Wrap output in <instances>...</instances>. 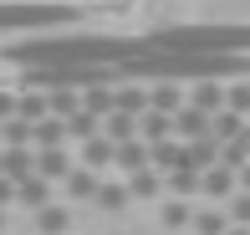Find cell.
<instances>
[{
    "mask_svg": "<svg viewBox=\"0 0 250 235\" xmlns=\"http://www.w3.org/2000/svg\"><path fill=\"white\" fill-rule=\"evenodd\" d=\"M189 230H194V235H225V230H230V220H225V210L214 205V210H199V215H189Z\"/></svg>",
    "mask_w": 250,
    "mask_h": 235,
    "instance_id": "obj_24",
    "label": "cell"
},
{
    "mask_svg": "<svg viewBox=\"0 0 250 235\" xmlns=\"http://www.w3.org/2000/svg\"><path fill=\"white\" fill-rule=\"evenodd\" d=\"M225 107H230V113H240V118H250V77H240V82L225 87Z\"/></svg>",
    "mask_w": 250,
    "mask_h": 235,
    "instance_id": "obj_28",
    "label": "cell"
},
{
    "mask_svg": "<svg viewBox=\"0 0 250 235\" xmlns=\"http://www.w3.org/2000/svg\"><path fill=\"white\" fill-rule=\"evenodd\" d=\"M235 189H245V194H250V164H240V169H235Z\"/></svg>",
    "mask_w": 250,
    "mask_h": 235,
    "instance_id": "obj_32",
    "label": "cell"
},
{
    "mask_svg": "<svg viewBox=\"0 0 250 235\" xmlns=\"http://www.w3.org/2000/svg\"><path fill=\"white\" fill-rule=\"evenodd\" d=\"M107 164H112V143L102 138V133H97V138H87V143H82V169L102 174V169H107Z\"/></svg>",
    "mask_w": 250,
    "mask_h": 235,
    "instance_id": "obj_23",
    "label": "cell"
},
{
    "mask_svg": "<svg viewBox=\"0 0 250 235\" xmlns=\"http://www.w3.org/2000/svg\"><path fill=\"white\" fill-rule=\"evenodd\" d=\"M148 46L189 57H250V26H164L148 36Z\"/></svg>",
    "mask_w": 250,
    "mask_h": 235,
    "instance_id": "obj_2",
    "label": "cell"
},
{
    "mask_svg": "<svg viewBox=\"0 0 250 235\" xmlns=\"http://www.w3.org/2000/svg\"><path fill=\"white\" fill-rule=\"evenodd\" d=\"M77 10L62 0H0V36H16V31H51V26H72Z\"/></svg>",
    "mask_w": 250,
    "mask_h": 235,
    "instance_id": "obj_3",
    "label": "cell"
},
{
    "mask_svg": "<svg viewBox=\"0 0 250 235\" xmlns=\"http://www.w3.org/2000/svg\"><path fill=\"white\" fill-rule=\"evenodd\" d=\"M66 143V128H62V118H36L31 123V149H62Z\"/></svg>",
    "mask_w": 250,
    "mask_h": 235,
    "instance_id": "obj_13",
    "label": "cell"
},
{
    "mask_svg": "<svg viewBox=\"0 0 250 235\" xmlns=\"http://www.w3.org/2000/svg\"><path fill=\"white\" fill-rule=\"evenodd\" d=\"M174 138H184V143H194V138H209V113H199V107H179L174 113Z\"/></svg>",
    "mask_w": 250,
    "mask_h": 235,
    "instance_id": "obj_5",
    "label": "cell"
},
{
    "mask_svg": "<svg viewBox=\"0 0 250 235\" xmlns=\"http://www.w3.org/2000/svg\"><path fill=\"white\" fill-rule=\"evenodd\" d=\"M184 107V87L179 82H148V113H168L174 118Z\"/></svg>",
    "mask_w": 250,
    "mask_h": 235,
    "instance_id": "obj_7",
    "label": "cell"
},
{
    "mask_svg": "<svg viewBox=\"0 0 250 235\" xmlns=\"http://www.w3.org/2000/svg\"><path fill=\"white\" fill-rule=\"evenodd\" d=\"M128 199H158L164 194V174H153V169H138V174H128Z\"/></svg>",
    "mask_w": 250,
    "mask_h": 235,
    "instance_id": "obj_18",
    "label": "cell"
},
{
    "mask_svg": "<svg viewBox=\"0 0 250 235\" xmlns=\"http://www.w3.org/2000/svg\"><path fill=\"white\" fill-rule=\"evenodd\" d=\"M148 169H153V174L184 169V143H174V138H158V143H148Z\"/></svg>",
    "mask_w": 250,
    "mask_h": 235,
    "instance_id": "obj_6",
    "label": "cell"
},
{
    "mask_svg": "<svg viewBox=\"0 0 250 235\" xmlns=\"http://www.w3.org/2000/svg\"><path fill=\"white\" fill-rule=\"evenodd\" d=\"M199 194H209L214 205H220V199H230V194H235V174H230V169H220V164L199 169Z\"/></svg>",
    "mask_w": 250,
    "mask_h": 235,
    "instance_id": "obj_8",
    "label": "cell"
},
{
    "mask_svg": "<svg viewBox=\"0 0 250 235\" xmlns=\"http://www.w3.org/2000/svg\"><path fill=\"white\" fill-rule=\"evenodd\" d=\"M82 107L97 113V118H107L112 113V87H87V92H82Z\"/></svg>",
    "mask_w": 250,
    "mask_h": 235,
    "instance_id": "obj_29",
    "label": "cell"
},
{
    "mask_svg": "<svg viewBox=\"0 0 250 235\" xmlns=\"http://www.w3.org/2000/svg\"><path fill=\"white\" fill-rule=\"evenodd\" d=\"M16 118V92H0V123Z\"/></svg>",
    "mask_w": 250,
    "mask_h": 235,
    "instance_id": "obj_31",
    "label": "cell"
},
{
    "mask_svg": "<svg viewBox=\"0 0 250 235\" xmlns=\"http://www.w3.org/2000/svg\"><path fill=\"white\" fill-rule=\"evenodd\" d=\"M245 123H250V118L230 113V107H220V113L209 118V138H214V143H235V138L245 133Z\"/></svg>",
    "mask_w": 250,
    "mask_h": 235,
    "instance_id": "obj_15",
    "label": "cell"
},
{
    "mask_svg": "<svg viewBox=\"0 0 250 235\" xmlns=\"http://www.w3.org/2000/svg\"><path fill=\"white\" fill-rule=\"evenodd\" d=\"M0 174H5L10 184H21V179L31 174V149H0Z\"/></svg>",
    "mask_w": 250,
    "mask_h": 235,
    "instance_id": "obj_22",
    "label": "cell"
},
{
    "mask_svg": "<svg viewBox=\"0 0 250 235\" xmlns=\"http://www.w3.org/2000/svg\"><path fill=\"white\" fill-rule=\"evenodd\" d=\"M164 189H174V199L199 194V169H168L164 174Z\"/></svg>",
    "mask_w": 250,
    "mask_h": 235,
    "instance_id": "obj_26",
    "label": "cell"
},
{
    "mask_svg": "<svg viewBox=\"0 0 250 235\" xmlns=\"http://www.w3.org/2000/svg\"><path fill=\"white\" fill-rule=\"evenodd\" d=\"M36 230L41 235H66V230H72V210H66V205H41L36 210Z\"/></svg>",
    "mask_w": 250,
    "mask_h": 235,
    "instance_id": "obj_19",
    "label": "cell"
},
{
    "mask_svg": "<svg viewBox=\"0 0 250 235\" xmlns=\"http://www.w3.org/2000/svg\"><path fill=\"white\" fill-rule=\"evenodd\" d=\"M133 128H138V118H133V113H118V107H112V113L107 118H102V138H107V143H128L133 138Z\"/></svg>",
    "mask_w": 250,
    "mask_h": 235,
    "instance_id": "obj_20",
    "label": "cell"
},
{
    "mask_svg": "<svg viewBox=\"0 0 250 235\" xmlns=\"http://www.w3.org/2000/svg\"><path fill=\"white\" fill-rule=\"evenodd\" d=\"M225 220L240 225V230H250V194H245V189H235V194L225 199Z\"/></svg>",
    "mask_w": 250,
    "mask_h": 235,
    "instance_id": "obj_27",
    "label": "cell"
},
{
    "mask_svg": "<svg viewBox=\"0 0 250 235\" xmlns=\"http://www.w3.org/2000/svg\"><path fill=\"white\" fill-rule=\"evenodd\" d=\"M112 164H118L123 174H138V169H148V143H138V138H128V143H112Z\"/></svg>",
    "mask_w": 250,
    "mask_h": 235,
    "instance_id": "obj_11",
    "label": "cell"
},
{
    "mask_svg": "<svg viewBox=\"0 0 250 235\" xmlns=\"http://www.w3.org/2000/svg\"><path fill=\"white\" fill-rule=\"evenodd\" d=\"M62 184H66V194H72L77 205H92V194H97V174H92V169H77V164L66 169Z\"/></svg>",
    "mask_w": 250,
    "mask_h": 235,
    "instance_id": "obj_17",
    "label": "cell"
},
{
    "mask_svg": "<svg viewBox=\"0 0 250 235\" xmlns=\"http://www.w3.org/2000/svg\"><path fill=\"white\" fill-rule=\"evenodd\" d=\"M92 205H97V210H107V215H118V210L128 205V189H123V184H107V179H97Z\"/></svg>",
    "mask_w": 250,
    "mask_h": 235,
    "instance_id": "obj_25",
    "label": "cell"
},
{
    "mask_svg": "<svg viewBox=\"0 0 250 235\" xmlns=\"http://www.w3.org/2000/svg\"><path fill=\"white\" fill-rule=\"evenodd\" d=\"M240 149H245V153H250V123H245V133H240Z\"/></svg>",
    "mask_w": 250,
    "mask_h": 235,
    "instance_id": "obj_33",
    "label": "cell"
},
{
    "mask_svg": "<svg viewBox=\"0 0 250 235\" xmlns=\"http://www.w3.org/2000/svg\"><path fill=\"white\" fill-rule=\"evenodd\" d=\"M189 215H194V210H189L184 199H168V205H164V225H168V230H184Z\"/></svg>",
    "mask_w": 250,
    "mask_h": 235,
    "instance_id": "obj_30",
    "label": "cell"
},
{
    "mask_svg": "<svg viewBox=\"0 0 250 235\" xmlns=\"http://www.w3.org/2000/svg\"><path fill=\"white\" fill-rule=\"evenodd\" d=\"M112 107L138 118L143 107H148V87H143V82H118V87H112Z\"/></svg>",
    "mask_w": 250,
    "mask_h": 235,
    "instance_id": "obj_12",
    "label": "cell"
},
{
    "mask_svg": "<svg viewBox=\"0 0 250 235\" xmlns=\"http://www.w3.org/2000/svg\"><path fill=\"white\" fill-rule=\"evenodd\" d=\"M0 230H5V210H0Z\"/></svg>",
    "mask_w": 250,
    "mask_h": 235,
    "instance_id": "obj_35",
    "label": "cell"
},
{
    "mask_svg": "<svg viewBox=\"0 0 250 235\" xmlns=\"http://www.w3.org/2000/svg\"><path fill=\"white\" fill-rule=\"evenodd\" d=\"M66 169H72L66 149H31V174H36V179H46V184H62Z\"/></svg>",
    "mask_w": 250,
    "mask_h": 235,
    "instance_id": "obj_4",
    "label": "cell"
},
{
    "mask_svg": "<svg viewBox=\"0 0 250 235\" xmlns=\"http://www.w3.org/2000/svg\"><path fill=\"white\" fill-rule=\"evenodd\" d=\"M143 41L123 36H31L5 41V62L16 66H112L123 57H138Z\"/></svg>",
    "mask_w": 250,
    "mask_h": 235,
    "instance_id": "obj_1",
    "label": "cell"
},
{
    "mask_svg": "<svg viewBox=\"0 0 250 235\" xmlns=\"http://www.w3.org/2000/svg\"><path fill=\"white\" fill-rule=\"evenodd\" d=\"M225 235H250V230H240V225H230V230H225Z\"/></svg>",
    "mask_w": 250,
    "mask_h": 235,
    "instance_id": "obj_34",
    "label": "cell"
},
{
    "mask_svg": "<svg viewBox=\"0 0 250 235\" xmlns=\"http://www.w3.org/2000/svg\"><path fill=\"white\" fill-rule=\"evenodd\" d=\"M184 103L214 118V113H220V107H225V82H194V92H189Z\"/></svg>",
    "mask_w": 250,
    "mask_h": 235,
    "instance_id": "obj_14",
    "label": "cell"
},
{
    "mask_svg": "<svg viewBox=\"0 0 250 235\" xmlns=\"http://www.w3.org/2000/svg\"><path fill=\"white\" fill-rule=\"evenodd\" d=\"M133 138H138V143L174 138V118H168V113H148V107H143V113H138V128H133Z\"/></svg>",
    "mask_w": 250,
    "mask_h": 235,
    "instance_id": "obj_9",
    "label": "cell"
},
{
    "mask_svg": "<svg viewBox=\"0 0 250 235\" xmlns=\"http://www.w3.org/2000/svg\"><path fill=\"white\" fill-rule=\"evenodd\" d=\"M16 205H26V210L51 205V184H46V179H36V174H26V179L16 184Z\"/></svg>",
    "mask_w": 250,
    "mask_h": 235,
    "instance_id": "obj_16",
    "label": "cell"
},
{
    "mask_svg": "<svg viewBox=\"0 0 250 235\" xmlns=\"http://www.w3.org/2000/svg\"><path fill=\"white\" fill-rule=\"evenodd\" d=\"M214 159H220V143H214V138H194V143H184V169H209Z\"/></svg>",
    "mask_w": 250,
    "mask_h": 235,
    "instance_id": "obj_21",
    "label": "cell"
},
{
    "mask_svg": "<svg viewBox=\"0 0 250 235\" xmlns=\"http://www.w3.org/2000/svg\"><path fill=\"white\" fill-rule=\"evenodd\" d=\"M62 128H66V143H87V138H97L102 118H97V113H87V107H77V113H66V118H62Z\"/></svg>",
    "mask_w": 250,
    "mask_h": 235,
    "instance_id": "obj_10",
    "label": "cell"
}]
</instances>
